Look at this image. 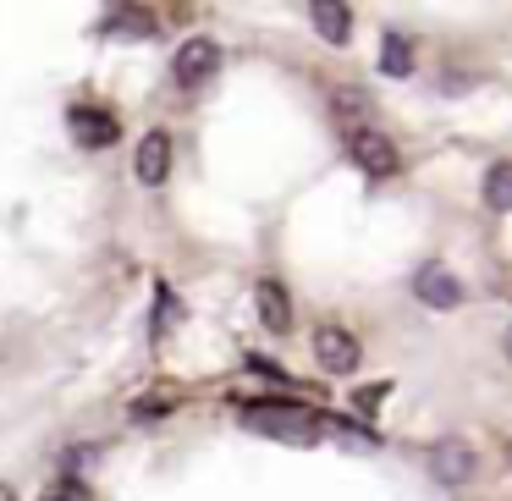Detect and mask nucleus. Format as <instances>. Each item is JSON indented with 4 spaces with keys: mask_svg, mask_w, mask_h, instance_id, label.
Wrapping results in <instances>:
<instances>
[{
    "mask_svg": "<svg viewBox=\"0 0 512 501\" xmlns=\"http://www.w3.org/2000/svg\"><path fill=\"white\" fill-rule=\"evenodd\" d=\"M243 424L254 435H270V441L281 446H314L325 435V419L314 408H303V402H276V397H259V402H243Z\"/></svg>",
    "mask_w": 512,
    "mask_h": 501,
    "instance_id": "f257e3e1",
    "label": "nucleus"
},
{
    "mask_svg": "<svg viewBox=\"0 0 512 501\" xmlns=\"http://www.w3.org/2000/svg\"><path fill=\"white\" fill-rule=\"evenodd\" d=\"M347 149H353V166L364 171V177H397V166H402L397 144H391L386 133H375V127H358V133L347 138Z\"/></svg>",
    "mask_w": 512,
    "mask_h": 501,
    "instance_id": "f03ea898",
    "label": "nucleus"
},
{
    "mask_svg": "<svg viewBox=\"0 0 512 501\" xmlns=\"http://www.w3.org/2000/svg\"><path fill=\"white\" fill-rule=\"evenodd\" d=\"M215 72H221V45H215V39H188V45L171 56V78H177L182 89H199Z\"/></svg>",
    "mask_w": 512,
    "mask_h": 501,
    "instance_id": "7ed1b4c3",
    "label": "nucleus"
},
{
    "mask_svg": "<svg viewBox=\"0 0 512 501\" xmlns=\"http://www.w3.org/2000/svg\"><path fill=\"white\" fill-rule=\"evenodd\" d=\"M408 287H413V298H419L424 309H457V303H463V281H457L446 265H435V259L413 270Z\"/></svg>",
    "mask_w": 512,
    "mask_h": 501,
    "instance_id": "20e7f679",
    "label": "nucleus"
},
{
    "mask_svg": "<svg viewBox=\"0 0 512 501\" xmlns=\"http://www.w3.org/2000/svg\"><path fill=\"white\" fill-rule=\"evenodd\" d=\"M314 358H320L325 375H353L358 369V336L347 325H320L314 331Z\"/></svg>",
    "mask_w": 512,
    "mask_h": 501,
    "instance_id": "39448f33",
    "label": "nucleus"
},
{
    "mask_svg": "<svg viewBox=\"0 0 512 501\" xmlns=\"http://www.w3.org/2000/svg\"><path fill=\"white\" fill-rule=\"evenodd\" d=\"M430 474L441 479V485H468V479L479 474V452L468 441H435L430 446Z\"/></svg>",
    "mask_w": 512,
    "mask_h": 501,
    "instance_id": "423d86ee",
    "label": "nucleus"
},
{
    "mask_svg": "<svg viewBox=\"0 0 512 501\" xmlns=\"http://www.w3.org/2000/svg\"><path fill=\"white\" fill-rule=\"evenodd\" d=\"M133 177L144 182V188H160V182L171 177V138L166 133H144L138 160H133Z\"/></svg>",
    "mask_w": 512,
    "mask_h": 501,
    "instance_id": "0eeeda50",
    "label": "nucleus"
},
{
    "mask_svg": "<svg viewBox=\"0 0 512 501\" xmlns=\"http://www.w3.org/2000/svg\"><path fill=\"white\" fill-rule=\"evenodd\" d=\"M67 127H72V138H78V149H100V144H111V138H116V122L105 111H89V105H72Z\"/></svg>",
    "mask_w": 512,
    "mask_h": 501,
    "instance_id": "6e6552de",
    "label": "nucleus"
},
{
    "mask_svg": "<svg viewBox=\"0 0 512 501\" xmlns=\"http://www.w3.org/2000/svg\"><path fill=\"white\" fill-rule=\"evenodd\" d=\"M254 303H259V320H265V331H287L292 325V298H287V287L281 281H259L254 287Z\"/></svg>",
    "mask_w": 512,
    "mask_h": 501,
    "instance_id": "1a4fd4ad",
    "label": "nucleus"
},
{
    "mask_svg": "<svg viewBox=\"0 0 512 501\" xmlns=\"http://www.w3.org/2000/svg\"><path fill=\"white\" fill-rule=\"evenodd\" d=\"M309 17H314V28H320L325 45H347V39H353V12L336 6V0H314Z\"/></svg>",
    "mask_w": 512,
    "mask_h": 501,
    "instance_id": "9d476101",
    "label": "nucleus"
},
{
    "mask_svg": "<svg viewBox=\"0 0 512 501\" xmlns=\"http://www.w3.org/2000/svg\"><path fill=\"white\" fill-rule=\"evenodd\" d=\"M380 72H386V78H408V72H413V45L402 34L380 39Z\"/></svg>",
    "mask_w": 512,
    "mask_h": 501,
    "instance_id": "9b49d317",
    "label": "nucleus"
},
{
    "mask_svg": "<svg viewBox=\"0 0 512 501\" xmlns=\"http://www.w3.org/2000/svg\"><path fill=\"white\" fill-rule=\"evenodd\" d=\"M485 204L490 210H512V160H496L485 171Z\"/></svg>",
    "mask_w": 512,
    "mask_h": 501,
    "instance_id": "f8f14e48",
    "label": "nucleus"
},
{
    "mask_svg": "<svg viewBox=\"0 0 512 501\" xmlns=\"http://www.w3.org/2000/svg\"><path fill=\"white\" fill-rule=\"evenodd\" d=\"M105 34H155V17H149V12H133V6H116V12H105Z\"/></svg>",
    "mask_w": 512,
    "mask_h": 501,
    "instance_id": "ddd939ff",
    "label": "nucleus"
},
{
    "mask_svg": "<svg viewBox=\"0 0 512 501\" xmlns=\"http://www.w3.org/2000/svg\"><path fill=\"white\" fill-rule=\"evenodd\" d=\"M331 105H336V116L364 122V127H369V111H375V100H369L364 89H331Z\"/></svg>",
    "mask_w": 512,
    "mask_h": 501,
    "instance_id": "4468645a",
    "label": "nucleus"
},
{
    "mask_svg": "<svg viewBox=\"0 0 512 501\" xmlns=\"http://www.w3.org/2000/svg\"><path fill=\"white\" fill-rule=\"evenodd\" d=\"M171 402H177L171 391H149V397H138V402H133V419H138V424H155L160 413L171 408Z\"/></svg>",
    "mask_w": 512,
    "mask_h": 501,
    "instance_id": "2eb2a0df",
    "label": "nucleus"
},
{
    "mask_svg": "<svg viewBox=\"0 0 512 501\" xmlns=\"http://www.w3.org/2000/svg\"><path fill=\"white\" fill-rule=\"evenodd\" d=\"M45 501H89V490H83V485H61V490H50Z\"/></svg>",
    "mask_w": 512,
    "mask_h": 501,
    "instance_id": "dca6fc26",
    "label": "nucleus"
},
{
    "mask_svg": "<svg viewBox=\"0 0 512 501\" xmlns=\"http://www.w3.org/2000/svg\"><path fill=\"white\" fill-rule=\"evenodd\" d=\"M501 347H507V358H512V325H507V336H501Z\"/></svg>",
    "mask_w": 512,
    "mask_h": 501,
    "instance_id": "f3484780",
    "label": "nucleus"
},
{
    "mask_svg": "<svg viewBox=\"0 0 512 501\" xmlns=\"http://www.w3.org/2000/svg\"><path fill=\"white\" fill-rule=\"evenodd\" d=\"M507 463H512V441H507Z\"/></svg>",
    "mask_w": 512,
    "mask_h": 501,
    "instance_id": "a211bd4d",
    "label": "nucleus"
}]
</instances>
